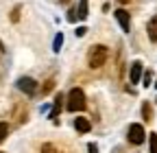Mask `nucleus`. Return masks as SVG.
Wrapping results in <instances>:
<instances>
[{"label":"nucleus","mask_w":157,"mask_h":153,"mask_svg":"<svg viewBox=\"0 0 157 153\" xmlns=\"http://www.w3.org/2000/svg\"><path fill=\"white\" fill-rule=\"evenodd\" d=\"M52 88H55V81H52V79H48V81H46V85L42 88V94H46V92H50Z\"/></svg>","instance_id":"17"},{"label":"nucleus","mask_w":157,"mask_h":153,"mask_svg":"<svg viewBox=\"0 0 157 153\" xmlns=\"http://www.w3.org/2000/svg\"><path fill=\"white\" fill-rule=\"evenodd\" d=\"M87 2H90V0H78V7L74 9L78 20H85V18H87Z\"/></svg>","instance_id":"10"},{"label":"nucleus","mask_w":157,"mask_h":153,"mask_svg":"<svg viewBox=\"0 0 157 153\" xmlns=\"http://www.w3.org/2000/svg\"><path fill=\"white\" fill-rule=\"evenodd\" d=\"M7 133H9V125L7 123H0V142L7 138Z\"/></svg>","instance_id":"15"},{"label":"nucleus","mask_w":157,"mask_h":153,"mask_svg":"<svg viewBox=\"0 0 157 153\" xmlns=\"http://www.w3.org/2000/svg\"><path fill=\"white\" fill-rule=\"evenodd\" d=\"M148 147H151V153H157V133H148Z\"/></svg>","instance_id":"13"},{"label":"nucleus","mask_w":157,"mask_h":153,"mask_svg":"<svg viewBox=\"0 0 157 153\" xmlns=\"http://www.w3.org/2000/svg\"><path fill=\"white\" fill-rule=\"evenodd\" d=\"M85 105H87L85 92H83L81 88H72V90L68 92V103H66V107H68L70 112H83Z\"/></svg>","instance_id":"2"},{"label":"nucleus","mask_w":157,"mask_h":153,"mask_svg":"<svg viewBox=\"0 0 157 153\" xmlns=\"http://www.w3.org/2000/svg\"><path fill=\"white\" fill-rule=\"evenodd\" d=\"M0 153H2V151H0Z\"/></svg>","instance_id":"25"},{"label":"nucleus","mask_w":157,"mask_h":153,"mask_svg":"<svg viewBox=\"0 0 157 153\" xmlns=\"http://www.w3.org/2000/svg\"><path fill=\"white\" fill-rule=\"evenodd\" d=\"M146 33H148V40H151L153 44H157V15H153L151 20H148V24H146Z\"/></svg>","instance_id":"8"},{"label":"nucleus","mask_w":157,"mask_h":153,"mask_svg":"<svg viewBox=\"0 0 157 153\" xmlns=\"http://www.w3.org/2000/svg\"><path fill=\"white\" fill-rule=\"evenodd\" d=\"M142 72H144L142 61H133V64H131V72H129V81H131V83H140Z\"/></svg>","instance_id":"6"},{"label":"nucleus","mask_w":157,"mask_h":153,"mask_svg":"<svg viewBox=\"0 0 157 153\" xmlns=\"http://www.w3.org/2000/svg\"><path fill=\"white\" fill-rule=\"evenodd\" d=\"M140 81H144V85H151V81H153V74L146 70V72H142V76H140Z\"/></svg>","instance_id":"16"},{"label":"nucleus","mask_w":157,"mask_h":153,"mask_svg":"<svg viewBox=\"0 0 157 153\" xmlns=\"http://www.w3.org/2000/svg\"><path fill=\"white\" fill-rule=\"evenodd\" d=\"M155 88H157V81H155Z\"/></svg>","instance_id":"24"},{"label":"nucleus","mask_w":157,"mask_h":153,"mask_svg":"<svg viewBox=\"0 0 157 153\" xmlns=\"http://www.w3.org/2000/svg\"><path fill=\"white\" fill-rule=\"evenodd\" d=\"M74 129L76 131H81V133H87L92 129V123L87 118H74Z\"/></svg>","instance_id":"9"},{"label":"nucleus","mask_w":157,"mask_h":153,"mask_svg":"<svg viewBox=\"0 0 157 153\" xmlns=\"http://www.w3.org/2000/svg\"><path fill=\"white\" fill-rule=\"evenodd\" d=\"M61 105H63V96H61V94H57V96H55V105L50 109V120L55 125H59V112H61Z\"/></svg>","instance_id":"7"},{"label":"nucleus","mask_w":157,"mask_h":153,"mask_svg":"<svg viewBox=\"0 0 157 153\" xmlns=\"http://www.w3.org/2000/svg\"><path fill=\"white\" fill-rule=\"evenodd\" d=\"M74 33H76V37H83V35L87 33V26H76V31H74Z\"/></svg>","instance_id":"19"},{"label":"nucleus","mask_w":157,"mask_h":153,"mask_svg":"<svg viewBox=\"0 0 157 153\" xmlns=\"http://www.w3.org/2000/svg\"><path fill=\"white\" fill-rule=\"evenodd\" d=\"M17 20H20V7H15L11 11V22H17Z\"/></svg>","instance_id":"18"},{"label":"nucleus","mask_w":157,"mask_h":153,"mask_svg":"<svg viewBox=\"0 0 157 153\" xmlns=\"http://www.w3.org/2000/svg\"><path fill=\"white\" fill-rule=\"evenodd\" d=\"M87 151H90V153H98V147H96L94 142H90V144H87Z\"/></svg>","instance_id":"20"},{"label":"nucleus","mask_w":157,"mask_h":153,"mask_svg":"<svg viewBox=\"0 0 157 153\" xmlns=\"http://www.w3.org/2000/svg\"><path fill=\"white\" fill-rule=\"evenodd\" d=\"M142 116L146 118V123L153 120V107H151V103H144V105H142Z\"/></svg>","instance_id":"12"},{"label":"nucleus","mask_w":157,"mask_h":153,"mask_svg":"<svg viewBox=\"0 0 157 153\" xmlns=\"http://www.w3.org/2000/svg\"><path fill=\"white\" fill-rule=\"evenodd\" d=\"M113 15H116L118 24L122 26V31H124V33H129V31H131V18H129V13H127L124 9H118Z\"/></svg>","instance_id":"5"},{"label":"nucleus","mask_w":157,"mask_h":153,"mask_svg":"<svg viewBox=\"0 0 157 153\" xmlns=\"http://www.w3.org/2000/svg\"><path fill=\"white\" fill-rule=\"evenodd\" d=\"M61 46H63V33L59 31V33L55 35V42H52V50H55V53H59V50H61Z\"/></svg>","instance_id":"11"},{"label":"nucleus","mask_w":157,"mask_h":153,"mask_svg":"<svg viewBox=\"0 0 157 153\" xmlns=\"http://www.w3.org/2000/svg\"><path fill=\"white\" fill-rule=\"evenodd\" d=\"M39 153H59V149H57L55 144L46 142V144H42V149H39Z\"/></svg>","instance_id":"14"},{"label":"nucleus","mask_w":157,"mask_h":153,"mask_svg":"<svg viewBox=\"0 0 157 153\" xmlns=\"http://www.w3.org/2000/svg\"><path fill=\"white\" fill-rule=\"evenodd\" d=\"M17 90L24 92L26 96H35L39 88H37V81L31 79V76H20V79H17Z\"/></svg>","instance_id":"3"},{"label":"nucleus","mask_w":157,"mask_h":153,"mask_svg":"<svg viewBox=\"0 0 157 153\" xmlns=\"http://www.w3.org/2000/svg\"><path fill=\"white\" fill-rule=\"evenodd\" d=\"M61 2H63V5H66V2H68V0H61Z\"/></svg>","instance_id":"23"},{"label":"nucleus","mask_w":157,"mask_h":153,"mask_svg":"<svg viewBox=\"0 0 157 153\" xmlns=\"http://www.w3.org/2000/svg\"><path fill=\"white\" fill-rule=\"evenodd\" d=\"M107 57H109L107 46H103V44H96V46H92V50H90L87 64H90V68H92V70H98V68H103V66H105Z\"/></svg>","instance_id":"1"},{"label":"nucleus","mask_w":157,"mask_h":153,"mask_svg":"<svg viewBox=\"0 0 157 153\" xmlns=\"http://www.w3.org/2000/svg\"><path fill=\"white\" fill-rule=\"evenodd\" d=\"M74 20H76V15H74V9H72L70 15H68V22H74Z\"/></svg>","instance_id":"21"},{"label":"nucleus","mask_w":157,"mask_h":153,"mask_svg":"<svg viewBox=\"0 0 157 153\" xmlns=\"http://www.w3.org/2000/svg\"><path fill=\"white\" fill-rule=\"evenodd\" d=\"M118 2H120V5H124V2H129V0H118Z\"/></svg>","instance_id":"22"},{"label":"nucleus","mask_w":157,"mask_h":153,"mask_svg":"<svg viewBox=\"0 0 157 153\" xmlns=\"http://www.w3.org/2000/svg\"><path fill=\"white\" fill-rule=\"evenodd\" d=\"M129 142L131 144H142L144 140H146V133H144V127L142 125H137V123H133V125H129Z\"/></svg>","instance_id":"4"}]
</instances>
